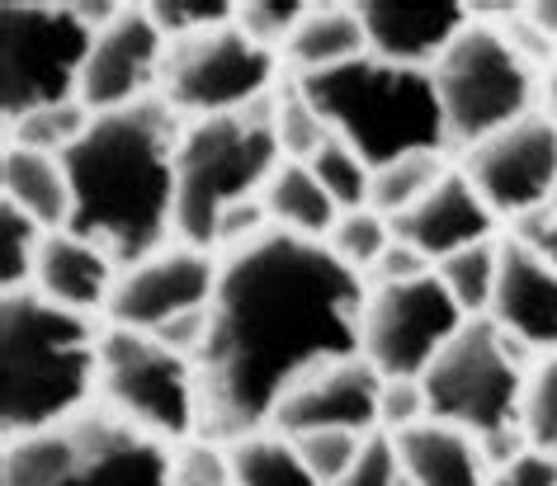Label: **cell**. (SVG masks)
Here are the masks:
<instances>
[{
	"instance_id": "6da1fadb",
	"label": "cell",
	"mask_w": 557,
	"mask_h": 486,
	"mask_svg": "<svg viewBox=\"0 0 557 486\" xmlns=\"http://www.w3.org/2000/svg\"><path fill=\"white\" fill-rule=\"evenodd\" d=\"M369 284L322 241L264 232L222 256L213 326L199 354V439L236 444L270 429L278 401L359 354Z\"/></svg>"
},
{
	"instance_id": "7a4b0ae2",
	"label": "cell",
	"mask_w": 557,
	"mask_h": 486,
	"mask_svg": "<svg viewBox=\"0 0 557 486\" xmlns=\"http://www.w3.org/2000/svg\"><path fill=\"white\" fill-rule=\"evenodd\" d=\"M185 119L161 100L100 114L66 151L72 227L119 270H133L175 241V157Z\"/></svg>"
},
{
	"instance_id": "3957f363",
	"label": "cell",
	"mask_w": 557,
	"mask_h": 486,
	"mask_svg": "<svg viewBox=\"0 0 557 486\" xmlns=\"http://www.w3.org/2000/svg\"><path fill=\"white\" fill-rule=\"evenodd\" d=\"M104 326L66 312L38 288H15L0 302V429L29 439L90 411L100 392Z\"/></svg>"
},
{
	"instance_id": "277c9868",
	"label": "cell",
	"mask_w": 557,
	"mask_h": 486,
	"mask_svg": "<svg viewBox=\"0 0 557 486\" xmlns=\"http://www.w3.org/2000/svg\"><path fill=\"white\" fill-rule=\"evenodd\" d=\"M298 80V76H294ZM302 95L317 104V114L331 123L341 142H350L373 171L393 165L416 151H444V109L435 95V76L397 66L383 58H359L336 72L298 80Z\"/></svg>"
},
{
	"instance_id": "5b68a950",
	"label": "cell",
	"mask_w": 557,
	"mask_h": 486,
	"mask_svg": "<svg viewBox=\"0 0 557 486\" xmlns=\"http://www.w3.org/2000/svg\"><path fill=\"white\" fill-rule=\"evenodd\" d=\"M284 165L274 137V104L270 114H222L185 123L175 157V241L213 251L218 232L236 208L260 203L264 185Z\"/></svg>"
},
{
	"instance_id": "8992f818",
	"label": "cell",
	"mask_w": 557,
	"mask_h": 486,
	"mask_svg": "<svg viewBox=\"0 0 557 486\" xmlns=\"http://www.w3.org/2000/svg\"><path fill=\"white\" fill-rule=\"evenodd\" d=\"M171 444L100 407L44 435L10 439L0 486H171Z\"/></svg>"
},
{
	"instance_id": "52a82bcc",
	"label": "cell",
	"mask_w": 557,
	"mask_h": 486,
	"mask_svg": "<svg viewBox=\"0 0 557 486\" xmlns=\"http://www.w3.org/2000/svg\"><path fill=\"white\" fill-rule=\"evenodd\" d=\"M430 421L458 425L472 439H492L506 429H524V364L520 345L492 316H472L463 331L435 354L421 373Z\"/></svg>"
},
{
	"instance_id": "ba28073f",
	"label": "cell",
	"mask_w": 557,
	"mask_h": 486,
	"mask_svg": "<svg viewBox=\"0 0 557 486\" xmlns=\"http://www.w3.org/2000/svg\"><path fill=\"white\" fill-rule=\"evenodd\" d=\"M430 76L444 109V133L463 151L534 114V66L486 20H472L454 38V48L430 66Z\"/></svg>"
},
{
	"instance_id": "9c48e42d",
	"label": "cell",
	"mask_w": 557,
	"mask_h": 486,
	"mask_svg": "<svg viewBox=\"0 0 557 486\" xmlns=\"http://www.w3.org/2000/svg\"><path fill=\"white\" fill-rule=\"evenodd\" d=\"M100 401L119 421L147 429L171 449L199 439V364L157 336L104 326Z\"/></svg>"
},
{
	"instance_id": "30bf717a",
	"label": "cell",
	"mask_w": 557,
	"mask_h": 486,
	"mask_svg": "<svg viewBox=\"0 0 557 486\" xmlns=\"http://www.w3.org/2000/svg\"><path fill=\"white\" fill-rule=\"evenodd\" d=\"M95 29L66 5L10 0L0 5V109L15 123L34 109L62 104L81 95Z\"/></svg>"
},
{
	"instance_id": "8fae6325",
	"label": "cell",
	"mask_w": 557,
	"mask_h": 486,
	"mask_svg": "<svg viewBox=\"0 0 557 486\" xmlns=\"http://www.w3.org/2000/svg\"><path fill=\"white\" fill-rule=\"evenodd\" d=\"M278 76V52L250 43L236 24L222 29L175 38L165 48L161 66V100L175 109L180 119H222V114H246L264 95H274Z\"/></svg>"
},
{
	"instance_id": "7c38bea8",
	"label": "cell",
	"mask_w": 557,
	"mask_h": 486,
	"mask_svg": "<svg viewBox=\"0 0 557 486\" xmlns=\"http://www.w3.org/2000/svg\"><path fill=\"white\" fill-rule=\"evenodd\" d=\"M468 316L458 312L440 274H421L407 284H379L364 298L359 322V354L383 378H421L435 354L463 331Z\"/></svg>"
},
{
	"instance_id": "4fadbf2b",
	"label": "cell",
	"mask_w": 557,
	"mask_h": 486,
	"mask_svg": "<svg viewBox=\"0 0 557 486\" xmlns=\"http://www.w3.org/2000/svg\"><path fill=\"white\" fill-rule=\"evenodd\" d=\"M458 171L496 217L520 222L539 213L557 189V123L548 114H524L520 123L468 147Z\"/></svg>"
},
{
	"instance_id": "5bb4252c",
	"label": "cell",
	"mask_w": 557,
	"mask_h": 486,
	"mask_svg": "<svg viewBox=\"0 0 557 486\" xmlns=\"http://www.w3.org/2000/svg\"><path fill=\"white\" fill-rule=\"evenodd\" d=\"M218 274H222V260L213 251L171 241L165 251H157L151 260H143V265L119 274L114 294H109V308H104V326L157 336L161 326L180 322V316L213 308Z\"/></svg>"
},
{
	"instance_id": "9a60e30c",
	"label": "cell",
	"mask_w": 557,
	"mask_h": 486,
	"mask_svg": "<svg viewBox=\"0 0 557 486\" xmlns=\"http://www.w3.org/2000/svg\"><path fill=\"white\" fill-rule=\"evenodd\" d=\"M165 34L151 24L147 5H123L104 29H95L86 72H81L76 100L100 114H119L143 100L161 95V66H165Z\"/></svg>"
},
{
	"instance_id": "2e32d148",
	"label": "cell",
	"mask_w": 557,
	"mask_h": 486,
	"mask_svg": "<svg viewBox=\"0 0 557 486\" xmlns=\"http://www.w3.org/2000/svg\"><path fill=\"white\" fill-rule=\"evenodd\" d=\"M379 401H383V373L364 354L341 359L278 401L270 429L298 439L312 429H350V435H383L379 429Z\"/></svg>"
},
{
	"instance_id": "e0dca14e",
	"label": "cell",
	"mask_w": 557,
	"mask_h": 486,
	"mask_svg": "<svg viewBox=\"0 0 557 486\" xmlns=\"http://www.w3.org/2000/svg\"><path fill=\"white\" fill-rule=\"evenodd\" d=\"M359 24H364L369 52L397 66L430 72L454 38L472 24V5L458 0H430V5H401V0H359Z\"/></svg>"
},
{
	"instance_id": "ac0fdd59",
	"label": "cell",
	"mask_w": 557,
	"mask_h": 486,
	"mask_svg": "<svg viewBox=\"0 0 557 486\" xmlns=\"http://www.w3.org/2000/svg\"><path fill=\"white\" fill-rule=\"evenodd\" d=\"M492 232H496V213L482 203V194L468 185L463 171H449L421 203L393 217V236L407 241L411 251H421L430 265L468 251V246L496 241Z\"/></svg>"
},
{
	"instance_id": "d6986e66",
	"label": "cell",
	"mask_w": 557,
	"mask_h": 486,
	"mask_svg": "<svg viewBox=\"0 0 557 486\" xmlns=\"http://www.w3.org/2000/svg\"><path fill=\"white\" fill-rule=\"evenodd\" d=\"M492 322L520 345V350H557V270L529 251L524 241H500V274L492 298Z\"/></svg>"
},
{
	"instance_id": "ffe728a7",
	"label": "cell",
	"mask_w": 557,
	"mask_h": 486,
	"mask_svg": "<svg viewBox=\"0 0 557 486\" xmlns=\"http://www.w3.org/2000/svg\"><path fill=\"white\" fill-rule=\"evenodd\" d=\"M119 274L123 270L95 241H86V236H76V232H48L44 236V251H38L34 288L48 302L66 308V312L95 316V312L109 308V294H114Z\"/></svg>"
},
{
	"instance_id": "44dd1931",
	"label": "cell",
	"mask_w": 557,
	"mask_h": 486,
	"mask_svg": "<svg viewBox=\"0 0 557 486\" xmlns=\"http://www.w3.org/2000/svg\"><path fill=\"white\" fill-rule=\"evenodd\" d=\"M393 449H397L401 477L411 486H492L482 439H472L458 425L421 421L393 435Z\"/></svg>"
},
{
	"instance_id": "7402d4cb",
	"label": "cell",
	"mask_w": 557,
	"mask_h": 486,
	"mask_svg": "<svg viewBox=\"0 0 557 486\" xmlns=\"http://www.w3.org/2000/svg\"><path fill=\"white\" fill-rule=\"evenodd\" d=\"M359 58H369L364 24H359V10L341 5V0H317V5L302 10L294 38L278 52V62L298 80L336 72V66H350Z\"/></svg>"
},
{
	"instance_id": "603a6c76",
	"label": "cell",
	"mask_w": 557,
	"mask_h": 486,
	"mask_svg": "<svg viewBox=\"0 0 557 486\" xmlns=\"http://www.w3.org/2000/svg\"><path fill=\"white\" fill-rule=\"evenodd\" d=\"M0 194L44 232L72 227V179H66L62 157L5 147V157H0Z\"/></svg>"
},
{
	"instance_id": "cb8c5ba5",
	"label": "cell",
	"mask_w": 557,
	"mask_h": 486,
	"mask_svg": "<svg viewBox=\"0 0 557 486\" xmlns=\"http://www.w3.org/2000/svg\"><path fill=\"white\" fill-rule=\"evenodd\" d=\"M264 213H270V227L274 232H288V236H302V241H322L336 232L341 222V208L336 199L322 189V179L312 175L308 161H288L274 171V179L264 185L260 194Z\"/></svg>"
},
{
	"instance_id": "d4e9b609",
	"label": "cell",
	"mask_w": 557,
	"mask_h": 486,
	"mask_svg": "<svg viewBox=\"0 0 557 486\" xmlns=\"http://www.w3.org/2000/svg\"><path fill=\"white\" fill-rule=\"evenodd\" d=\"M227 463L236 486H322L302 463L298 444L278 429H256V435L227 444Z\"/></svg>"
},
{
	"instance_id": "484cf974",
	"label": "cell",
	"mask_w": 557,
	"mask_h": 486,
	"mask_svg": "<svg viewBox=\"0 0 557 486\" xmlns=\"http://www.w3.org/2000/svg\"><path fill=\"white\" fill-rule=\"evenodd\" d=\"M444 175H449L444 151H416V157L379 165V171H373V189H369V208L393 222V217L407 213V208L421 203Z\"/></svg>"
},
{
	"instance_id": "4316f807",
	"label": "cell",
	"mask_w": 557,
	"mask_h": 486,
	"mask_svg": "<svg viewBox=\"0 0 557 486\" xmlns=\"http://www.w3.org/2000/svg\"><path fill=\"white\" fill-rule=\"evenodd\" d=\"M95 114L81 100H62L48 109H34L15 123H5V147H24V151H44V157H66L81 137L90 133Z\"/></svg>"
},
{
	"instance_id": "83f0119b",
	"label": "cell",
	"mask_w": 557,
	"mask_h": 486,
	"mask_svg": "<svg viewBox=\"0 0 557 486\" xmlns=\"http://www.w3.org/2000/svg\"><path fill=\"white\" fill-rule=\"evenodd\" d=\"M440 284L449 288V298L458 302V312L468 316H486L492 312V298H496V274H500V241H482V246H468L449 260L435 265Z\"/></svg>"
},
{
	"instance_id": "f1b7e54d",
	"label": "cell",
	"mask_w": 557,
	"mask_h": 486,
	"mask_svg": "<svg viewBox=\"0 0 557 486\" xmlns=\"http://www.w3.org/2000/svg\"><path fill=\"white\" fill-rule=\"evenodd\" d=\"M274 137H278V151H284L288 161H312L317 151L336 137L294 76H288V86L274 90Z\"/></svg>"
},
{
	"instance_id": "f546056e",
	"label": "cell",
	"mask_w": 557,
	"mask_h": 486,
	"mask_svg": "<svg viewBox=\"0 0 557 486\" xmlns=\"http://www.w3.org/2000/svg\"><path fill=\"white\" fill-rule=\"evenodd\" d=\"M393 246V222L373 208H355V213H341L336 232L326 236V251L341 260L345 270H355L359 279L373 274V265L383 260V251ZM369 284V279H364Z\"/></svg>"
},
{
	"instance_id": "4dcf8cb0",
	"label": "cell",
	"mask_w": 557,
	"mask_h": 486,
	"mask_svg": "<svg viewBox=\"0 0 557 486\" xmlns=\"http://www.w3.org/2000/svg\"><path fill=\"white\" fill-rule=\"evenodd\" d=\"M312 175L322 179V189L336 199L341 213H355V208H369V189H373V165L359 157L350 142L331 137V142L308 161Z\"/></svg>"
},
{
	"instance_id": "1f68e13d",
	"label": "cell",
	"mask_w": 557,
	"mask_h": 486,
	"mask_svg": "<svg viewBox=\"0 0 557 486\" xmlns=\"http://www.w3.org/2000/svg\"><path fill=\"white\" fill-rule=\"evenodd\" d=\"M44 227L29 222L20 208L0 203V284L5 294L15 288H34V270H38V251H44Z\"/></svg>"
},
{
	"instance_id": "d6a6232c",
	"label": "cell",
	"mask_w": 557,
	"mask_h": 486,
	"mask_svg": "<svg viewBox=\"0 0 557 486\" xmlns=\"http://www.w3.org/2000/svg\"><path fill=\"white\" fill-rule=\"evenodd\" d=\"M147 15L165 34V43H175V38H194V34L222 29V24H236V5L232 0H151Z\"/></svg>"
},
{
	"instance_id": "836d02e7",
	"label": "cell",
	"mask_w": 557,
	"mask_h": 486,
	"mask_svg": "<svg viewBox=\"0 0 557 486\" xmlns=\"http://www.w3.org/2000/svg\"><path fill=\"white\" fill-rule=\"evenodd\" d=\"M369 435H350V429H312V435H298V453L302 463H308V472L322 486H336L345 472L355 468L359 449H364Z\"/></svg>"
},
{
	"instance_id": "e575fe53",
	"label": "cell",
	"mask_w": 557,
	"mask_h": 486,
	"mask_svg": "<svg viewBox=\"0 0 557 486\" xmlns=\"http://www.w3.org/2000/svg\"><path fill=\"white\" fill-rule=\"evenodd\" d=\"M302 0H246L236 5V29H242L250 43L270 48V52H284V43L294 38L298 20H302Z\"/></svg>"
},
{
	"instance_id": "d590c367",
	"label": "cell",
	"mask_w": 557,
	"mask_h": 486,
	"mask_svg": "<svg viewBox=\"0 0 557 486\" xmlns=\"http://www.w3.org/2000/svg\"><path fill=\"white\" fill-rule=\"evenodd\" d=\"M524 435L534 449L557 458V350L543 359L524 392Z\"/></svg>"
},
{
	"instance_id": "8d00e7d4",
	"label": "cell",
	"mask_w": 557,
	"mask_h": 486,
	"mask_svg": "<svg viewBox=\"0 0 557 486\" xmlns=\"http://www.w3.org/2000/svg\"><path fill=\"white\" fill-rule=\"evenodd\" d=\"M171 486H236L227 449H222V444H208V439L180 444L175 468H171Z\"/></svg>"
},
{
	"instance_id": "74e56055",
	"label": "cell",
	"mask_w": 557,
	"mask_h": 486,
	"mask_svg": "<svg viewBox=\"0 0 557 486\" xmlns=\"http://www.w3.org/2000/svg\"><path fill=\"white\" fill-rule=\"evenodd\" d=\"M421 421H430L421 378H383V401H379V429L383 435H401V429H411Z\"/></svg>"
},
{
	"instance_id": "f35d334b",
	"label": "cell",
	"mask_w": 557,
	"mask_h": 486,
	"mask_svg": "<svg viewBox=\"0 0 557 486\" xmlns=\"http://www.w3.org/2000/svg\"><path fill=\"white\" fill-rule=\"evenodd\" d=\"M336 486H401V463H397L393 435H369L355 458V468L345 472Z\"/></svg>"
},
{
	"instance_id": "ab89813d",
	"label": "cell",
	"mask_w": 557,
	"mask_h": 486,
	"mask_svg": "<svg viewBox=\"0 0 557 486\" xmlns=\"http://www.w3.org/2000/svg\"><path fill=\"white\" fill-rule=\"evenodd\" d=\"M492 486H557V458L529 444L524 453H515L506 468L492 472Z\"/></svg>"
},
{
	"instance_id": "60d3db41",
	"label": "cell",
	"mask_w": 557,
	"mask_h": 486,
	"mask_svg": "<svg viewBox=\"0 0 557 486\" xmlns=\"http://www.w3.org/2000/svg\"><path fill=\"white\" fill-rule=\"evenodd\" d=\"M421 274H435V265H430L421 251H411L407 241H397V236H393V246H387L383 260L369 274V288H379V284H407V279H421Z\"/></svg>"
},
{
	"instance_id": "b9f144b4",
	"label": "cell",
	"mask_w": 557,
	"mask_h": 486,
	"mask_svg": "<svg viewBox=\"0 0 557 486\" xmlns=\"http://www.w3.org/2000/svg\"><path fill=\"white\" fill-rule=\"evenodd\" d=\"M510 236H515V241H524L529 251H534L548 270H557V217H548V213L539 208V213H529V217L515 222Z\"/></svg>"
},
{
	"instance_id": "7bdbcfd3",
	"label": "cell",
	"mask_w": 557,
	"mask_h": 486,
	"mask_svg": "<svg viewBox=\"0 0 557 486\" xmlns=\"http://www.w3.org/2000/svg\"><path fill=\"white\" fill-rule=\"evenodd\" d=\"M520 15L534 24L548 43H557V5H548V0H534V5H520Z\"/></svg>"
},
{
	"instance_id": "ee69618b",
	"label": "cell",
	"mask_w": 557,
	"mask_h": 486,
	"mask_svg": "<svg viewBox=\"0 0 557 486\" xmlns=\"http://www.w3.org/2000/svg\"><path fill=\"white\" fill-rule=\"evenodd\" d=\"M543 95H548V119L557 123V66L548 72V86H543Z\"/></svg>"
},
{
	"instance_id": "f6af8a7d",
	"label": "cell",
	"mask_w": 557,
	"mask_h": 486,
	"mask_svg": "<svg viewBox=\"0 0 557 486\" xmlns=\"http://www.w3.org/2000/svg\"><path fill=\"white\" fill-rule=\"evenodd\" d=\"M548 217H557V189H553V199H548V208H543Z\"/></svg>"
}]
</instances>
